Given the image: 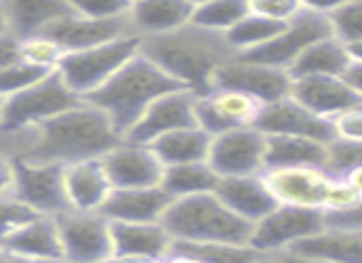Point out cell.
Listing matches in <instances>:
<instances>
[{
  "label": "cell",
  "mask_w": 362,
  "mask_h": 263,
  "mask_svg": "<svg viewBox=\"0 0 362 263\" xmlns=\"http://www.w3.org/2000/svg\"><path fill=\"white\" fill-rule=\"evenodd\" d=\"M347 50H350L352 60H360L362 62V40L360 42H352V45H347Z\"/></svg>",
  "instance_id": "681fc988"
},
{
  "label": "cell",
  "mask_w": 362,
  "mask_h": 263,
  "mask_svg": "<svg viewBox=\"0 0 362 263\" xmlns=\"http://www.w3.org/2000/svg\"><path fill=\"white\" fill-rule=\"evenodd\" d=\"M214 87L246 92V95L256 97L261 105H271V102L283 100V97L291 95L293 77H291V72L281 70V67L261 65V62H253V60H246V57L236 55L228 62H223L216 70V75H214Z\"/></svg>",
  "instance_id": "7c38bea8"
},
{
  "label": "cell",
  "mask_w": 362,
  "mask_h": 263,
  "mask_svg": "<svg viewBox=\"0 0 362 263\" xmlns=\"http://www.w3.org/2000/svg\"><path fill=\"white\" fill-rule=\"evenodd\" d=\"M21 60V40L13 33H0V72Z\"/></svg>",
  "instance_id": "7bdbcfd3"
},
{
  "label": "cell",
  "mask_w": 362,
  "mask_h": 263,
  "mask_svg": "<svg viewBox=\"0 0 362 263\" xmlns=\"http://www.w3.org/2000/svg\"><path fill=\"white\" fill-rule=\"evenodd\" d=\"M357 169H362V142L342 137L332 139L325 152V172L332 179H347Z\"/></svg>",
  "instance_id": "e575fe53"
},
{
  "label": "cell",
  "mask_w": 362,
  "mask_h": 263,
  "mask_svg": "<svg viewBox=\"0 0 362 263\" xmlns=\"http://www.w3.org/2000/svg\"><path fill=\"white\" fill-rule=\"evenodd\" d=\"M45 75H50V70H40V67L30 65L25 60L13 62L11 67L0 72V97L8 100V97L18 95V92H25L28 87L37 85Z\"/></svg>",
  "instance_id": "8d00e7d4"
},
{
  "label": "cell",
  "mask_w": 362,
  "mask_h": 263,
  "mask_svg": "<svg viewBox=\"0 0 362 263\" xmlns=\"http://www.w3.org/2000/svg\"><path fill=\"white\" fill-rule=\"evenodd\" d=\"M80 102L85 100L70 90V85L62 80L60 72L52 70L37 85L3 100V107H0V129L3 132L30 129V127H37L42 122L52 119V117L62 115V112L72 110Z\"/></svg>",
  "instance_id": "8992f818"
},
{
  "label": "cell",
  "mask_w": 362,
  "mask_h": 263,
  "mask_svg": "<svg viewBox=\"0 0 362 263\" xmlns=\"http://www.w3.org/2000/svg\"><path fill=\"white\" fill-rule=\"evenodd\" d=\"M141 52L156 62L171 80L197 95H206L214 87V75L218 67L236 57L223 33L206 30L197 23H189L164 35L141 37Z\"/></svg>",
  "instance_id": "7a4b0ae2"
},
{
  "label": "cell",
  "mask_w": 362,
  "mask_h": 263,
  "mask_svg": "<svg viewBox=\"0 0 362 263\" xmlns=\"http://www.w3.org/2000/svg\"><path fill=\"white\" fill-rule=\"evenodd\" d=\"M248 11L276 23H291L303 8L300 0H248Z\"/></svg>",
  "instance_id": "ab89813d"
},
{
  "label": "cell",
  "mask_w": 362,
  "mask_h": 263,
  "mask_svg": "<svg viewBox=\"0 0 362 263\" xmlns=\"http://www.w3.org/2000/svg\"><path fill=\"white\" fill-rule=\"evenodd\" d=\"M122 142L112 119L90 102L52 117L30 129H0V154L13 162H40L70 167L87 159H102Z\"/></svg>",
  "instance_id": "6da1fadb"
},
{
  "label": "cell",
  "mask_w": 362,
  "mask_h": 263,
  "mask_svg": "<svg viewBox=\"0 0 362 263\" xmlns=\"http://www.w3.org/2000/svg\"><path fill=\"white\" fill-rule=\"evenodd\" d=\"M33 263H72L67 258H45V261H33Z\"/></svg>",
  "instance_id": "816d5d0a"
},
{
  "label": "cell",
  "mask_w": 362,
  "mask_h": 263,
  "mask_svg": "<svg viewBox=\"0 0 362 263\" xmlns=\"http://www.w3.org/2000/svg\"><path fill=\"white\" fill-rule=\"evenodd\" d=\"M266 263H335V261L305 256V253H298V251H278V253H271V256L266 258Z\"/></svg>",
  "instance_id": "ee69618b"
},
{
  "label": "cell",
  "mask_w": 362,
  "mask_h": 263,
  "mask_svg": "<svg viewBox=\"0 0 362 263\" xmlns=\"http://www.w3.org/2000/svg\"><path fill=\"white\" fill-rule=\"evenodd\" d=\"M6 30L18 40L47 33L57 21L72 13L70 0H0Z\"/></svg>",
  "instance_id": "44dd1931"
},
{
  "label": "cell",
  "mask_w": 362,
  "mask_h": 263,
  "mask_svg": "<svg viewBox=\"0 0 362 263\" xmlns=\"http://www.w3.org/2000/svg\"><path fill=\"white\" fill-rule=\"evenodd\" d=\"M283 25L286 23H276L263 16H256V13H248L231 30L223 33V37H226V42L231 45V50L236 55H246V52L256 50V47L266 45L268 40H273L283 30Z\"/></svg>",
  "instance_id": "d6a6232c"
},
{
  "label": "cell",
  "mask_w": 362,
  "mask_h": 263,
  "mask_svg": "<svg viewBox=\"0 0 362 263\" xmlns=\"http://www.w3.org/2000/svg\"><path fill=\"white\" fill-rule=\"evenodd\" d=\"M268 139L258 127H238L211 139L209 164L218 177H246L266 172Z\"/></svg>",
  "instance_id": "8fae6325"
},
{
  "label": "cell",
  "mask_w": 362,
  "mask_h": 263,
  "mask_svg": "<svg viewBox=\"0 0 362 263\" xmlns=\"http://www.w3.org/2000/svg\"><path fill=\"white\" fill-rule=\"evenodd\" d=\"M179 82L171 80L156 62H151L139 50V55L132 57L112 80H107L100 90L92 92L85 102L100 107L124 139L132 132V127L144 117V112L161 95L179 90Z\"/></svg>",
  "instance_id": "3957f363"
},
{
  "label": "cell",
  "mask_w": 362,
  "mask_h": 263,
  "mask_svg": "<svg viewBox=\"0 0 362 263\" xmlns=\"http://www.w3.org/2000/svg\"><path fill=\"white\" fill-rule=\"evenodd\" d=\"M62 253L72 263H102L115 256L112 221L105 211H70L57 216Z\"/></svg>",
  "instance_id": "9c48e42d"
},
{
  "label": "cell",
  "mask_w": 362,
  "mask_h": 263,
  "mask_svg": "<svg viewBox=\"0 0 362 263\" xmlns=\"http://www.w3.org/2000/svg\"><path fill=\"white\" fill-rule=\"evenodd\" d=\"M197 92L179 87L166 95H161L149 110L144 112L139 122L132 127L124 139L139 144H151L154 139L164 137L169 132L184 129V127H197Z\"/></svg>",
  "instance_id": "2e32d148"
},
{
  "label": "cell",
  "mask_w": 362,
  "mask_h": 263,
  "mask_svg": "<svg viewBox=\"0 0 362 263\" xmlns=\"http://www.w3.org/2000/svg\"><path fill=\"white\" fill-rule=\"evenodd\" d=\"M127 3H129V6H134V3H139V0H127Z\"/></svg>",
  "instance_id": "9f6ffc18"
},
{
  "label": "cell",
  "mask_w": 362,
  "mask_h": 263,
  "mask_svg": "<svg viewBox=\"0 0 362 263\" xmlns=\"http://www.w3.org/2000/svg\"><path fill=\"white\" fill-rule=\"evenodd\" d=\"M0 33H6V21H3V13H0Z\"/></svg>",
  "instance_id": "11a10c76"
},
{
  "label": "cell",
  "mask_w": 362,
  "mask_h": 263,
  "mask_svg": "<svg viewBox=\"0 0 362 263\" xmlns=\"http://www.w3.org/2000/svg\"><path fill=\"white\" fill-rule=\"evenodd\" d=\"M288 251L335 263H362V228H325Z\"/></svg>",
  "instance_id": "4316f807"
},
{
  "label": "cell",
  "mask_w": 362,
  "mask_h": 263,
  "mask_svg": "<svg viewBox=\"0 0 362 263\" xmlns=\"http://www.w3.org/2000/svg\"><path fill=\"white\" fill-rule=\"evenodd\" d=\"M65 192L70 209L77 211H102L115 187L102 159H87L65 167Z\"/></svg>",
  "instance_id": "603a6c76"
},
{
  "label": "cell",
  "mask_w": 362,
  "mask_h": 263,
  "mask_svg": "<svg viewBox=\"0 0 362 263\" xmlns=\"http://www.w3.org/2000/svg\"><path fill=\"white\" fill-rule=\"evenodd\" d=\"M47 35L55 37L65 52H77V50H87V47H97L105 45V42L119 40L127 35H136L132 30L129 23V13L122 18H85L70 13L67 18L57 21L55 25L47 30Z\"/></svg>",
  "instance_id": "d6986e66"
},
{
  "label": "cell",
  "mask_w": 362,
  "mask_h": 263,
  "mask_svg": "<svg viewBox=\"0 0 362 263\" xmlns=\"http://www.w3.org/2000/svg\"><path fill=\"white\" fill-rule=\"evenodd\" d=\"M261 110L263 105L256 97L238 90L214 87L211 92L197 97V122L211 137L238 127H256Z\"/></svg>",
  "instance_id": "9a60e30c"
},
{
  "label": "cell",
  "mask_w": 362,
  "mask_h": 263,
  "mask_svg": "<svg viewBox=\"0 0 362 263\" xmlns=\"http://www.w3.org/2000/svg\"><path fill=\"white\" fill-rule=\"evenodd\" d=\"M352 62V55L340 37L330 35L313 42L288 72L293 80L298 77H315V75H345L347 65Z\"/></svg>",
  "instance_id": "f1b7e54d"
},
{
  "label": "cell",
  "mask_w": 362,
  "mask_h": 263,
  "mask_svg": "<svg viewBox=\"0 0 362 263\" xmlns=\"http://www.w3.org/2000/svg\"><path fill=\"white\" fill-rule=\"evenodd\" d=\"M194 6L189 0H139L129 8L132 30L139 37L164 35L189 25Z\"/></svg>",
  "instance_id": "484cf974"
},
{
  "label": "cell",
  "mask_w": 362,
  "mask_h": 263,
  "mask_svg": "<svg viewBox=\"0 0 362 263\" xmlns=\"http://www.w3.org/2000/svg\"><path fill=\"white\" fill-rule=\"evenodd\" d=\"M0 107H3V97H0Z\"/></svg>",
  "instance_id": "6f0895ef"
},
{
  "label": "cell",
  "mask_w": 362,
  "mask_h": 263,
  "mask_svg": "<svg viewBox=\"0 0 362 263\" xmlns=\"http://www.w3.org/2000/svg\"><path fill=\"white\" fill-rule=\"evenodd\" d=\"M13 189L11 194L25 201L33 211L42 216H60L70 211L65 192V167L40 162H13Z\"/></svg>",
  "instance_id": "30bf717a"
},
{
  "label": "cell",
  "mask_w": 362,
  "mask_h": 263,
  "mask_svg": "<svg viewBox=\"0 0 362 263\" xmlns=\"http://www.w3.org/2000/svg\"><path fill=\"white\" fill-rule=\"evenodd\" d=\"M256 127L263 134H291V137H308L322 144H330L337 137L332 119L310 112L291 95L263 105Z\"/></svg>",
  "instance_id": "4fadbf2b"
},
{
  "label": "cell",
  "mask_w": 362,
  "mask_h": 263,
  "mask_svg": "<svg viewBox=\"0 0 362 263\" xmlns=\"http://www.w3.org/2000/svg\"><path fill=\"white\" fill-rule=\"evenodd\" d=\"M266 169L271 167H320L325 169L327 144L291 134H266Z\"/></svg>",
  "instance_id": "f546056e"
},
{
  "label": "cell",
  "mask_w": 362,
  "mask_h": 263,
  "mask_svg": "<svg viewBox=\"0 0 362 263\" xmlns=\"http://www.w3.org/2000/svg\"><path fill=\"white\" fill-rule=\"evenodd\" d=\"M211 134L202 127H184V129L169 132L164 137L154 139L149 144L164 167L174 164H194V162H209V149H211Z\"/></svg>",
  "instance_id": "83f0119b"
},
{
  "label": "cell",
  "mask_w": 362,
  "mask_h": 263,
  "mask_svg": "<svg viewBox=\"0 0 362 263\" xmlns=\"http://www.w3.org/2000/svg\"><path fill=\"white\" fill-rule=\"evenodd\" d=\"M332 33L335 37H340L345 45L362 40V0H350L347 6H342L340 11H335L330 16Z\"/></svg>",
  "instance_id": "74e56055"
},
{
  "label": "cell",
  "mask_w": 362,
  "mask_h": 263,
  "mask_svg": "<svg viewBox=\"0 0 362 263\" xmlns=\"http://www.w3.org/2000/svg\"><path fill=\"white\" fill-rule=\"evenodd\" d=\"M102 164H105L115 189L161 187L166 172L164 162L149 144L129 142V139H122L115 149H110L102 157Z\"/></svg>",
  "instance_id": "5bb4252c"
},
{
  "label": "cell",
  "mask_w": 362,
  "mask_h": 263,
  "mask_svg": "<svg viewBox=\"0 0 362 263\" xmlns=\"http://www.w3.org/2000/svg\"><path fill=\"white\" fill-rule=\"evenodd\" d=\"M35 216H40V214L33 211L25 201H21L13 194H3L0 197V238H6L8 233H13Z\"/></svg>",
  "instance_id": "f35d334b"
},
{
  "label": "cell",
  "mask_w": 362,
  "mask_h": 263,
  "mask_svg": "<svg viewBox=\"0 0 362 263\" xmlns=\"http://www.w3.org/2000/svg\"><path fill=\"white\" fill-rule=\"evenodd\" d=\"M278 204L325 209L332 177L320 167H271L263 172Z\"/></svg>",
  "instance_id": "e0dca14e"
},
{
  "label": "cell",
  "mask_w": 362,
  "mask_h": 263,
  "mask_svg": "<svg viewBox=\"0 0 362 263\" xmlns=\"http://www.w3.org/2000/svg\"><path fill=\"white\" fill-rule=\"evenodd\" d=\"M216 197L231 209L233 214H238L241 218H246L248 223L261 221L263 216L273 211L278 206L276 197L268 189L263 174H246V177H221L216 187Z\"/></svg>",
  "instance_id": "7402d4cb"
},
{
  "label": "cell",
  "mask_w": 362,
  "mask_h": 263,
  "mask_svg": "<svg viewBox=\"0 0 362 263\" xmlns=\"http://www.w3.org/2000/svg\"><path fill=\"white\" fill-rule=\"evenodd\" d=\"M291 97H296L310 112L327 117V119H335L345 112L362 107V95L352 90L342 75L298 77L293 80Z\"/></svg>",
  "instance_id": "ac0fdd59"
},
{
  "label": "cell",
  "mask_w": 362,
  "mask_h": 263,
  "mask_svg": "<svg viewBox=\"0 0 362 263\" xmlns=\"http://www.w3.org/2000/svg\"><path fill=\"white\" fill-rule=\"evenodd\" d=\"M13 174H16V169H13V159H8L6 154H0V197H3V194H11Z\"/></svg>",
  "instance_id": "bcb514c9"
},
{
  "label": "cell",
  "mask_w": 362,
  "mask_h": 263,
  "mask_svg": "<svg viewBox=\"0 0 362 263\" xmlns=\"http://www.w3.org/2000/svg\"><path fill=\"white\" fill-rule=\"evenodd\" d=\"M347 80V85L352 87L355 92H360L362 95V62L360 60H352L350 65H347L345 75H342Z\"/></svg>",
  "instance_id": "7dc6e473"
},
{
  "label": "cell",
  "mask_w": 362,
  "mask_h": 263,
  "mask_svg": "<svg viewBox=\"0 0 362 263\" xmlns=\"http://www.w3.org/2000/svg\"><path fill=\"white\" fill-rule=\"evenodd\" d=\"M171 201L164 187L115 189L102 211L110 221H161Z\"/></svg>",
  "instance_id": "d4e9b609"
},
{
  "label": "cell",
  "mask_w": 362,
  "mask_h": 263,
  "mask_svg": "<svg viewBox=\"0 0 362 263\" xmlns=\"http://www.w3.org/2000/svg\"><path fill=\"white\" fill-rule=\"evenodd\" d=\"M194 8H199V6H204V3H211V0H189Z\"/></svg>",
  "instance_id": "db71d44e"
},
{
  "label": "cell",
  "mask_w": 362,
  "mask_h": 263,
  "mask_svg": "<svg viewBox=\"0 0 362 263\" xmlns=\"http://www.w3.org/2000/svg\"><path fill=\"white\" fill-rule=\"evenodd\" d=\"M174 251L194 256L202 263H266V253L253 248L251 243H181L174 241Z\"/></svg>",
  "instance_id": "1f68e13d"
},
{
  "label": "cell",
  "mask_w": 362,
  "mask_h": 263,
  "mask_svg": "<svg viewBox=\"0 0 362 263\" xmlns=\"http://www.w3.org/2000/svg\"><path fill=\"white\" fill-rule=\"evenodd\" d=\"M218 177L211 169L209 162H194V164H174V167H166L164 179H161V187L169 194L171 199L181 197H194V194H206L216 192Z\"/></svg>",
  "instance_id": "4dcf8cb0"
},
{
  "label": "cell",
  "mask_w": 362,
  "mask_h": 263,
  "mask_svg": "<svg viewBox=\"0 0 362 263\" xmlns=\"http://www.w3.org/2000/svg\"><path fill=\"white\" fill-rule=\"evenodd\" d=\"M139 50H141V37L127 35V37H119V40L105 42V45L67 52V55L62 57L57 72H60L62 80L70 85V90L75 92V95L87 100V97L100 90L107 80H112L132 57L139 55Z\"/></svg>",
  "instance_id": "5b68a950"
},
{
  "label": "cell",
  "mask_w": 362,
  "mask_h": 263,
  "mask_svg": "<svg viewBox=\"0 0 362 263\" xmlns=\"http://www.w3.org/2000/svg\"><path fill=\"white\" fill-rule=\"evenodd\" d=\"M0 263H33V261L25 256H18V253L8 251L6 246H0Z\"/></svg>",
  "instance_id": "c3c4849f"
},
{
  "label": "cell",
  "mask_w": 362,
  "mask_h": 263,
  "mask_svg": "<svg viewBox=\"0 0 362 263\" xmlns=\"http://www.w3.org/2000/svg\"><path fill=\"white\" fill-rule=\"evenodd\" d=\"M72 13L85 18H122L129 13L127 0H70Z\"/></svg>",
  "instance_id": "60d3db41"
},
{
  "label": "cell",
  "mask_w": 362,
  "mask_h": 263,
  "mask_svg": "<svg viewBox=\"0 0 362 263\" xmlns=\"http://www.w3.org/2000/svg\"><path fill=\"white\" fill-rule=\"evenodd\" d=\"M248 0H211L194 8L192 23L214 33H228L238 21L248 16Z\"/></svg>",
  "instance_id": "836d02e7"
},
{
  "label": "cell",
  "mask_w": 362,
  "mask_h": 263,
  "mask_svg": "<svg viewBox=\"0 0 362 263\" xmlns=\"http://www.w3.org/2000/svg\"><path fill=\"white\" fill-rule=\"evenodd\" d=\"M102 263H146V261H136V258H127V256H112Z\"/></svg>",
  "instance_id": "f907efd6"
},
{
  "label": "cell",
  "mask_w": 362,
  "mask_h": 263,
  "mask_svg": "<svg viewBox=\"0 0 362 263\" xmlns=\"http://www.w3.org/2000/svg\"><path fill=\"white\" fill-rule=\"evenodd\" d=\"M65 55H67L65 47L55 37L47 35V33L21 40V60L30 62V65L40 67V70H50V72L57 70Z\"/></svg>",
  "instance_id": "d590c367"
},
{
  "label": "cell",
  "mask_w": 362,
  "mask_h": 263,
  "mask_svg": "<svg viewBox=\"0 0 362 263\" xmlns=\"http://www.w3.org/2000/svg\"><path fill=\"white\" fill-rule=\"evenodd\" d=\"M146 263H174V261H171V253H169V256H164V258H156V261H146Z\"/></svg>",
  "instance_id": "f5cc1de1"
},
{
  "label": "cell",
  "mask_w": 362,
  "mask_h": 263,
  "mask_svg": "<svg viewBox=\"0 0 362 263\" xmlns=\"http://www.w3.org/2000/svg\"><path fill=\"white\" fill-rule=\"evenodd\" d=\"M115 256L156 261L174 251V238L161 221H112Z\"/></svg>",
  "instance_id": "ffe728a7"
},
{
  "label": "cell",
  "mask_w": 362,
  "mask_h": 263,
  "mask_svg": "<svg viewBox=\"0 0 362 263\" xmlns=\"http://www.w3.org/2000/svg\"><path fill=\"white\" fill-rule=\"evenodd\" d=\"M0 246L8 251L25 256L30 261H45V258H65L62 253V238L57 216H35L6 238H0Z\"/></svg>",
  "instance_id": "cb8c5ba5"
},
{
  "label": "cell",
  "mask_w": 362,
  "mask_h": 263,
  "mask_svg": "<svg viewBox=\"0 0 362 263\" xmlns=\"http://www.w3.org/2000/svg\"><path fill=\"white\" fill-rule=\"evenodd\" d=\"M325 209H308V206H288L278 204L268 216L253 223L251 246L263 251L266 256L278 251L298 246L305 238L325 231Z\"/></svg>",
  "instance_id": "52a82bcc"
},
{
  "label": "cell",
  "mask_w": 362,
  "mask_h": 263,
  "mask_svg": "<svg viewBox=\"0 0 362 263\" xmlns=\"http://www.w3.org/2000/svg\"><path fill=\"white\" fill-rule=\"evenodd\" d=\"M161 223L181 243H251L253 223L233 214L216 192L174 199Z\"/></svg>",
  "instance_id": "277c9868"
},
{
  "label": "cell",
  "mask_w": 362,
  "mask_h": 263,
  "mask_svg": "<svg viewBox=\"0 0 362 263\" xmlns=\"http://www.w3.org/2000/svg\"><path fill=\"white\" fill-rule=\"evenodd\" d=\"M335 35L332 33L330 16H322L315 11H300L291 23L283 25V30L278 33L273 40H268L266 45L256 47V50L246 52V60L261 62V65L281 67V70H291L293 62L313 45V42L322 40V37Z\"/></svg>",
  "instance_id": "ba28073f"
},
{
  "label": "cell",
  "mask_w": 362,
  "mask_h": 263,
  "mask_svg": "<svg viewBox=\"0 0 362 263\" xmlns=\"http://www.w3.org/2000/svg\"><path fill=\"white\" fill-rule=\"evenodd\" d=\"M305 11H315L322 16H332L335 11H340L342 6H347L350 0H300Z\"/></svg>",
  "instance_id": "f6af8a7d"
},
{
  "label": "cell",
  "mask_w": 362,
  "mask_h": 263,
  "mask_svg": "<svg viewBox=\"0 0 362 263\" xmlns=\"http://www.w3.org/2000/svg\"><path fill=\"white\" fill-rule=\"evenodd\" d=\"M332 124H335L337 137L352 139V142H362V107L360 110H350V112H345V115L335 117Z\"/></svg>",
  "instance_id": "b9f144b4"
}]
</instances>
